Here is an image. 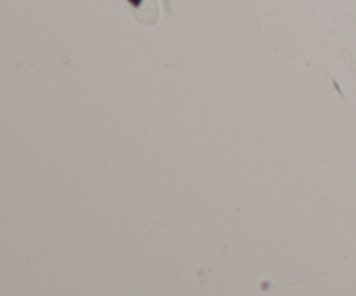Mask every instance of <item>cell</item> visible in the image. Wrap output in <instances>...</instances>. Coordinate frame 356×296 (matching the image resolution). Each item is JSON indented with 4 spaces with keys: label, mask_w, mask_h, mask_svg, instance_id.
I'll return each mask as SVG.
<instances>
[{
    "label": "cell",
    "mask_w": 356,
    "mask_h": 296,
    "mask_svg": "<svg viewBox=\"0 0 356 296\" xmlns=\"http://www.w3.org/2000/svg\"><path fill=\"white\" fill-rule=\"evenodd\" d=\"M129 2H131L134 7H138L139 3H141V0H129Z\"/></svg>",
    "instance_id": "1"
}]
</instances>
